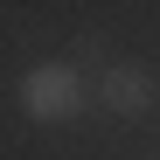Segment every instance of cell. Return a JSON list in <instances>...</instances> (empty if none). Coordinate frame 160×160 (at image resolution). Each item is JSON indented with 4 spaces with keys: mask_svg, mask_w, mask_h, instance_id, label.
Returning <instances> with one entry per match:
<instances>
[{
    "mask_svg": "<svg viewBox=\"0 0 160 160\" xmlns=\"http://www.w3.org/2000/svg\"><path fill=\"white\" fill-rule=\"evenodd\" d=\"M14 104H21V118H35V125H70L91 104V77L77 70L70 56H49V63H35L14 84Z\"/></svg>",
    "mask_w": 160,
    "mask_h": 160,
    "instance_id": "obj_1",
    "label": "cell"
},
{
    "mask_svg": "<svg viewBox=\"0 0 160 160\" xmlns=\"http://www.w3.org/2000/svg\"><path fill=\"white\" fill-rule=\"evenodd\" d=\"M91 98H98L112 118H146L153 104H160V77H153V63H139V56H112V63L91 77Z\"/></svg>",
    "mask_w": 160,
    "mask_h": 160,
    "instance_id": "obj_2",
    "label": "cell"
},
{
    "mask_svg": "<svg viewBox=\"0 0 160 160\" xmlns=\"http://www.w3.org/2000/svg\"><path fill=\"white\" fill-rule=\"evenodd\" d=\"M70 63L84 70V77H91V70H104V63H112V56H104V35H77V56H70Z\"/></svg>",
    "mask_w": 160,
    "mask_h": 160,
    "instance_id": "obj_3",
    "label": "cell"
}]
</instances>
